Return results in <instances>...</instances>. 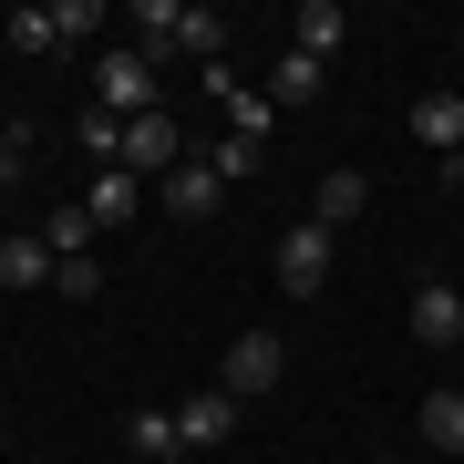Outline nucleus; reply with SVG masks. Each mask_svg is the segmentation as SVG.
I'll list each match as a JSON object with an SVG mask.
<instances>
[{
	"label": "nucleus",
	"instance_id": "6",
	"mask_svg": "<svg viewBox=\"0 0 464 464\" xmlns=\"http://www.w3.org/2000/svg\"><path fill=\"white\" fill-rule=\"evenodd\" d=\"M176 433H186V454H197V444H227V433H237V392H217V382L186 392L176 402Z\"/></svg>",
	"mask_w": 464,
	"mask_h": 464
},
{
	"label": "nucleus",
	"instance_id": "11",
	"mask_svg": "<svg viewBox=\"0 0 464 464\" xmlns=\"http://www.w3.org/2000/svg\"><path fill=\"white\" fill-rule=\"evenodd\" d=\"M341 32H351V21H341V0H299V21H289V52L331 63V52H341Z\"/></svg>",
	"mask_w": 464,
	"mask_h": 464
},
{
	"label": "nucleus",
	"instance_id": "18",
	"mask_svg": "<svg viewBox=\"0 0 464 464\" xmlns=\"http://www.w3.org/2000/svg\"><path fill=\"white\" fill-rule=\"evenodd\" d=\"M11 52H32V63H42V52H72L63 42V11H11Z\"/></svg>",
	"mask_w": 464,
	"mask_h": 464
},
{
	"label": "nucleus",
	"instance_id": "16",
	"mask_svg": "<svg viewBox=\"0 0 464 464\" xmlns=\"http://www.w3.org/2000/svg\"><path fill=\"white\" fill-rule=\"evenodd\" d=\"M423 444H444V454H464V392H423Z\"/></svg>",
	"mask_w": 464,
	"mask_h": 464
},
{
	"label": "nucleus",
	"instance_id": "14",
	"mask_svg": "<svg viewBox=\"0 0 464 464\" xmlns=\"http://www.w3.org/2000/svg\"><path fill=\"white\" fill-rule=\"evenodd\" d=\"M166 52H197V63H227V21L217 11H176V42Z\"/></svg>",
	"mask_w": 464,
	"mask_h": 464
},
{
	"label": "nucleus",
	"instance_id": "10",
	"mask_svg": "<svg viewBox=\"0 0 464 464\" xmlns=\"http://www.w3.org/2000/svg\"><path fill=\"white\" fill-rule=\"evenodd\" d=\"M413 134L433 145V166L464 155V93H423V103H413Z\"/></svg>",
	"mask_w": 464,
	"mask_h": 464
},
{
	"label": "nucleus",
	"instance_id": "20",
	"mask_svg": "<svg viewBox=\"0 0 464 464\" xmlns=\"http://www.w3.org/2000/svg\"><path fill=\"white\" fill-rule=\"evenodd\" d=\"M268 124H279V103L237 83V93H227V134H248V145H268Z\"/></svg>",
	"mask_w": 464,
	"mask_h": 464
},
{
	"label": "nucleus",
	"instance_id": "7",
	"mask_svg": "<svg viewBox=\"0 0 464 464\" xmlns=\"http://www.w3.org/2000/svg\"><path fill=\"white\" fill-rule=\"evenodd\" d=\"M362 207H372V176H362V166H331V176L310 186V217H320V227H331V237H341V227H351V217H362Z\"/></svg>",
	"mask_w": 464,
	"mask_h": 464
},
{
	"label": "nucleus",
	"instance_id": "21",
	"mask_svg": "<svg viewBox=\"0 0 464 464\" xmlns=\"http://www.w3.org/2000/svg\"><path fill=\"white\" fill-rule=\"evenodd\" d=\"M52 289H63V299H93V289H103V258H63V268H52Z\"/></svg>",
	"mask_w": 464,
	"mask_h": 464
},
{
	"label": "nucleus",
	"instance_id": "5",
	"mask_svg": "<svg viewBox=\"0 0 464 464\" xmlns=\"http://www.w3.org/2000/svg\"><path fill=\"white\" fill-rule=\"evenodd\" d=\"M413 341H423V351H454V341H464V299H454V279H423V289H413Z\"/></svg>",
	"mask_w": 464,
	"mask_h": 464
},
{
	"label": "nucleus",
	"instance_id": "4",
	"mask_svg": "<svg viewBox=\"0 0 464 464\" xmlns=\"http://www.w3.org/2000/svg\"><path fill=\"white\" fill-rule=\"evenodd\" d=\"M124 166L145 176V186H166V176L186 166V124H176V114H134V124H124Z\"/></svg>",
	"mask_w": 464,
	"mask_h": 464
},
{
	"label": "nucleus",
	"instance_id": "23",
	"mask_svg": "<svg viewBox=\"0 0 464 464\" xmlns=\"http://www.w3.org/2000/svg\"><path fill=\"white\" fill-rule=\"evenodd\" d=\"M0 197H11V176H0Z\"/></svg>",
	"mask_w": 464,
	"mask_h": 464
},
{
	"label": "nucleus",
	"instance_id": "9",
	"mask_svg": "<svg viewBox=\"0 0 464 464\" xmlns=\"http://www.w3.org/2000/svg\"><path fill=\"white\" fill-rule=\"evenodd\" d=\"M134 197H155V186L134 176V166H103V176L83 186V217H93V227H124V217H134Z\"/></svg>",
	"mask_w": 464,
	"mask_h": 464
},
{
	"label": "nucleus",
	"instance_id": "13",
	"mask_svg": "<svg viewBox=\"0 0 464 464\" xmlns=\"http://www.w3.org/2000/svg\"><path fill=\"white\" fill-rule=\"evenodd\" d=\"M52 279V248H42V227L32 237H0V289H42Z\"/></svg>",
	"mask_w": 464,
	"mask_h": 464
},
{
	"label": "nucleus",
	"instance_id": "15",
	"mask_svg": "<svg viewBox=\"0 0 464 464\" xmlns=\"http://www.w3.org/2000/svg\"><path fill=\"white\" fill-rule=\"evenodd\" d=\"M124 444L145 454V464H176V454H186V433H176V413H134V423H124Z\"/></svg>",
	"mask_w": 464,
	"mask_h": 464
},
{
	"label": "nucleus",
	"instance_id": "1",
	"mask_svg": "<svg viewBox=\"0 0 464 464\" xmlns=\"http://www.w3.org/2000/svg\"><path fill=\"white\" fill-rule=\"evenodd\" d=\"M93 93H103V114H124V124H134V114H166V103H155V63H145L134 42L93 63Z\"/></svg>",
	"mask_w": 464,
	"mask_h": 464
},
{
	"label": "nucleus",
	"instance_id": "17",
	"mask_svg": "<svg viewBox=\"0 0 464 464\" xmlns=\"http://www.w3.org/2000/svg\"><path fill=\"white\" fill-rule=\"evenodd\" d=\"M268 103H320V63H310V52H279V72H268Z\"/></svg>",
	"mask_w": 464,
	"mask_h": 464
},
{
	"label": "nucleus",
	"instance_id": "22",
	"mask_svg": "<svg viewBox=\"0 0 464 464\" xmlns=\"http://www.w3.org/2000/svg\"><path fill=\"white\" fill-rule=\"evenodd\" d=\"M21 155H32V134H21L11 114H0V176H21Z\"/></svg>",
	"mask_w": 464,
	"mask_h": 464
},
{
	"label": "nucleus",
	"instance_id": "8",
	"mask_svg": "<svg viewBox=\"0 0 464 464\" xmlns=\"http://www.w3.org/2000/svg\"><path fill=\"white\" fill-rule=\"evenodd\" d=\"M217 197H227V186H217V166H207V155H186V166L155 186V207H166V217H217Z\"/></svg>",
	"mask_w": 464,
	"mask_h": 464
},
{
	"label": "nucleus",
	"instance_id": "2",
	"mask_svg": "<svg viewBox=\"0 0 464 464\" xmlns=\"http://www.w3.org/2000/svg\"><path fill=\"white\" fill-rule=\"evenodd\" d=\"M331 258H341V237L320 227V217H299V227L279 237V289H299V299H310V289H331Z\"/></svg>",
	"mask_w": 464,
	"mask_h": 464
},
{
	"label": "nucleus",
	"instance_id": "12",
	"mask_svg": "<svg viewBox=\"0 0 464 464\" xmlns=\"http://www.w3.org/2000/svg\"><path fill=\"white\" fill-rule=\"evenodd\" d=\"M93 237H103V227H93V217H83V197L42 217V248H52V268H63V258H93Z\"/></svg>",
	"mask_w": 464,
	"mask_h": 464
},
{
	"label": "nucleus",
	"instance_id": "19",
	"mask_svg": "<svg viewBox=\"0 0 464 464\" xmlns=\"http://www.w3.org/2000/svg\"><path fill=\"white\" fill-rule=\"evenodd\" d=\"M207 166H217V186H237V176H258V166H268V145H248V134H217Z\"/></svg>",
	"mask_w": 464,
	"mask_h": 464
},
{
	"label": "nucleus",
	"instance_id": "3",
	"mask_svg": "<svg viewBox=\"0 0 464 464\" xmlns=\"http://www.w3.org/2000/svg\"><path fill=\"white\" fill-rule=\"evenodd\" d=\"M279 362H289V351H279V331H237V341H227V362H217V392L258 402L268 382H279Z\"/></svg>",
	"mask_w": 464,
	"mask_h": 464
}]
</instances>
